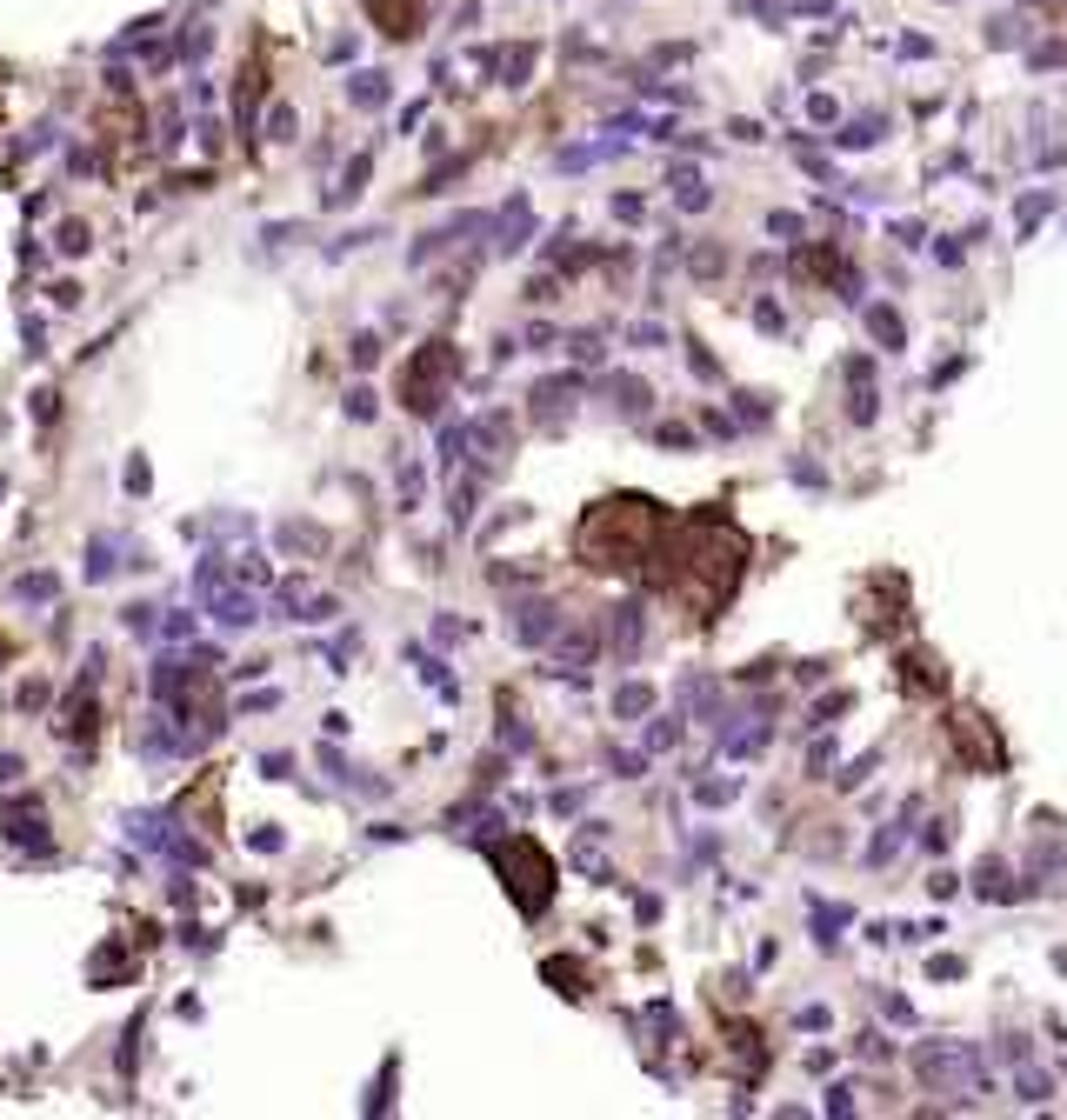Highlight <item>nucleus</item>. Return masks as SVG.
<instances>
[{
  "mask_svg": "<svg viewBox=\"0 0 1067 1120\" xmlns=\"http://www.w3.org/2000/svg\"><path fill=\"white\" fill-rule=\"evenodd\" d=\"M528 227H534V207H528V200H521V194H514L508 207H501V220H494V234H501V241H494V247H501V254H514V247H528Z\"/></svg>",
  "mask_w": 1067,
  "mask_h": 1120,
  "instance_id": "15",
  "label": "nucleus"
},
{
  "mask_svg": "<svg viewBox=\"0 0 1067 1120\" xmlns=\"http://www.w3.org/2000/svg\"><path fill=\"white\" fill-rule=\"evenodd\" d=\"M567 353H574V360H587V367H594V360H600V334H574V340H567Z\"/></svg>",
  "mask_w": 1067,
  "mask_h": 1120,
  "instance_id": "33",
  "label": "nucleus"
},
{
  "mask_svg": "<svg viewBox=\"0 0 1067 1120\" xmlns=\"http://www.w3.org/2000/svg\"><path fill=\"white\" fill-rule=\"evenodd\" d=\"M267 127H274V140H294V108H274V120H267Z\"/></svg>",
  "mask_w": 1067,
  "mask_h": 1120,
  "instance_id": "43",
  "label": "nucleus"
},
{
  "mask_svg": "<svg viewBox=\"0 0 1067 1120\" xmlns=\"http://www.w3.org/2000/svg\"><path fill=\"white\" fill-rule=\"evenodd\" d=\"M747 560H754V541L734 528L721 507H701L688 521H674L661 567L647 573V580H654V587H674L701 620H721L734 587L747 580Z\"/></svg>",
  "mask_w": 1067,
  "mask_h": 1120,
  "instance_id": "1",
  "label": "nucleus"
},
{
  "mask_svg": "<svg viewBox=\"0 0 1067 1120\" xmlns=\"http://www.w3.org/2000/svg\"><path fill=\"white\" fill-rule=\"evenodd\" d=\"M674 200H681V207H688V214H701V207H708V187H701V174H688V167H681V174H674Z\"/></svg>",
  "mask_w": 1067,
  "mask_h": 1120,
  "instance_id": "26",
  "label": "nucleus"
},
{
  "mask_svg": "<svg viewBox=\"0 0 1067 1120\" xmlns=\"http://www.w3.org/2000/svg\"><path fill=\"white\" fill-rule=\"evenodd\" d=\"M894 667H901V687H908V694H921V701H941V694H948V667H941L928 647H901V660H894Z\"/></svg>",
  "mask_w": 1067,
  "mask_h": 1120,
  "instance_id": "7",
  "label": "nucleus"
},
{
  "mask_svg": "<svg viewBox=\"0 0 1067 1120\" xmlns=\"http://www.w3.org/2000/svg\"><path fill=\"white\" fill-rule=\"evenodd\" d=\"M827 761H834V741H814V747H807V768H814V774H821Z\"/></svg>",
  "mask_w": 1067,
  "mask_h": 1120,
  "instance_id": "48",
  "label": "nucleus"
},
{
  "mask_svg": "<svg viewBox=\"0 0 1067 1120\" xmlns=\"http://www.w3.org/2000/svg\"><path fill=\"white\" fill-rule=\"evenodd\" d=\"M948 734H955V747L974 761L980 774H1000V761H1007V747H1000V734H994V721L987 714H974V707H960L955 721H948Z\"/></svg>",
  "mask_w": 1067,
  "mask_h": 1120,
  "instance_id": "6",
  "label": "nucleus"
},
{
  "mask_svg": "<svg viewBox=\"0 0 1067 1120\" xmlns=\"http://www.w3.org/2000/svg\"><path fill=\"white\" fill-rule=\"evenodd\" d=\"M654 440H661V447H688L694 434H688V427H654Z\"/></svg>",
  "mask_w": 1067,
  "mask_h": 1120,
  "instance_id": "50",
  "label": "nucleus"
},
{
  "mask_svg": "<svg viewBox=\"0 0 1067 1120\" xmlns=\"http://www.w3.org/2000/svg\"><path fill=\"white\" fill-rule=\"evenodd\" d=\"M814 907V947H841V927L854 921V907H834V901H807Z\"/></svg>",
  "mask_w": 1067,
  "mask_h": 1120,
  "instance_id": "18",
  "label": "nucleus"
},
{
  "mask_svg": "<svg viewBox=\"0 0 1067 1120\" xmlns=\"http://www.w3.org/2000/svg\"><path fill=\"white\" fill-rule=\"evenodd\" d=\"M607 394L621 400V414H647L654 387H647V380H634V373H614V380H607Z\"/></svg>",
  "mask_w": 1067,
  "mask_h": 1120,
  "instance_id": "21",
  "label": "nucleus"
},
{
  "mask_svg": "<svg viewBox=\"0 0 1067 1120\" xmlns=\"http://www.w3.org/2000/svg\"><path fill=\"white\" fill-rule=\"evenodd\" d=\"M674 741H681V714H667V721H654V727H647V754H667Z\"/></svg>",
  "mask_w": 1067,
  "mask_h": 1120,
  "instance_id": "30",
  "label": "nucleus"
},
{
  "mask_svg": "<svg viewBox=\"0 0 1067 1120\" xmlns=\"http://www.w3.org/2000/svg\"><path fill=\"white\" fill-rule=\"evenodd\" d=\"M674 521L661 514V501L647 494H607L600 507H587L574 528V548L594 573H654L667 554Z\"/></svg>",
  "mask_w": 1067,
  "mask_h": 1120,
  "instance_id": "2",
  "label": "nucleus"
},
{
  "mask_svg": "<svg viewBox=\"0 0 1067 1120\" xmlns=\"http://www.w3.org/2000/svg\"><path fill=\"white\" fill-rule=\"evenodd\" d=\"M861 1054H867V1060H888L894 1047H888V1040H881V1033H861Z\"/></svg>",
  "mask_w": 1067,
  "mask_h": 1120,
  "instance_id": "46",
  "label": "nucleus"
},
{
  "mask_svg": "<svg viewBox=\"0 0 1067 1120\" xmlns=\"http://www.w3.org/2000/svg\"><path fill=\"white\" fill-rule=\"evenodd\" d=\"M787 474H794V481H807V487H821V481H827V474H821V461H800V454L787 461Z\"/></svg>",
  "mask_w": 1067,
  "mask_h": 1120,
  "instance_id": "37",
  "label": "nucleus"
},
{
  "mask_svg": "<svg viewBox=\"0 0 1067 1120\" xmlns=\"http://www.w3.org/2000/svg\"><path fill=\"white\" fill-rule=\"evenodd\" d=\"M647 707H654V687L647 681H627L621 694H614V714H621V721H641Z\"/></svg>",
  "mask_w": 1067,
  "mask_h": 1120,
  "instance_id": "23",
  "label": "nucleus"
},
{
  "mask_svg": "<svg viewBox=\"0 0 1067 1120\" xmlns=\"http://www.w3.org/2000/svg\"><path fill=\"white\" fill-rule=\"evenodd\" d=\"M847 707H854V694H847V687H834V694H821V701L807 707V727H814V734H827V727L841 721Z\"/></svg>",
  "mask_w": 1067,
  "mask_h": 1120,
  "instance_id": "22",
  "label": "nucleus"
},
{
  "mask_svg": "<svg viewBox=\"0 0 1067 1120\" xmlns=\"http://www.w3.org/2000/svg\"><path fill=\"white\" fill-rule=\"evenodd\" d=\"M554 634H560L554 600H521V607H514V640H521V647H547Z\"/></svg>",
  "mask_w": 1067,
  "mask_h": 1120,
  "instance_id": "8",
  "label": "nucleus"
},
{
  "mask_svg": "<svg viewBox=\"0 0 1067 1120\" xmlns=\"http://www.w3.org/2000/svg\"><path fill=\"white\" fill-rule=\"evenodd\" d=\"M1041 214H1047V194H1027V200H1021V227H1034Z\"/></svg>",
  "mask_w": 1067,
  "mask_h": 1120,
  "instance_id": "45",
  "label": "nucleus"
},
{
  "mask_svg": "<svg viewBox=\"0 0 1067 1120\" xmlns=\"http://www.w3.org/2000/svg\"><path fill=\"white\" fill-rule=\"evenodd\" d=\"M874 761H881V754H861V761H847V774H841V787H861V781H867V768H874Z\"/></svg>",
  "mask_w": 1067,
  "mask_h": 1120,
  "instance_id": "39",
  "label": "nucleus"
},
{
  "mask_svg": "<svg viewBox=\"0 0 1067 1120\" xmlns=\"http://www.w3.org/2000/svg\"><path fill=\"white\" fill-rule=\"evenodd\" d=\"M1014 1094H1021L1027 1107H1047V1100H1054V1080H1047L1034 1060H1021V1067H1014Z\"/></svg>",
  "mask_w": 1067,
  "mask_h": 1120,
  "instance_id": "20",
  "label": "nucleus"
},
{
  "mask_svg": "<svg viewBox=\"0 0 1067 1120\" xmlns=\"http://www.w3.org/2000/svg\"><path fill=\"white\" fill-rule=\"evenodd\" d=\"M861 321H867V334H874V340H881L888 353L908 347V321H901V308H894V301H867Z\"/></svg>",
  "mask_w": 1067,
  "mask_h": 1120,
  "instance_id": "13",
  "label": "nucleus"
},
{
  "mask_svg": "<svg viewBox=\"0 0 1067 1120\" xmlns=\"http://www.w3.org/2000/svg\"><path fill=\"white\" fill-rule=\"evenodd\" d=\"M374 360H380V340H374V334H360V340H354V367H374Z\"/></svg>",
  "mask_w": 1067,
  "mask_h": 1120,
  "instance_id": "41",
  "label": "nucleus"
},
{
  "mask_svg": "<svg viewBox=\"0 0 1067 1120\" xmlns=\"http://www.w3.org/2000/svg\"><path fill=\"white\" fill-rule=\"evenodd\" d=\"M908 1067L934 1094H987L994 1087L987 1067H980V1047H967V1040H921L908 1054Z\"/></svg>",
  "mask_w": 1067,
  "mask_h": 1120,
  "instance_id": "4",
  "label": "nucleus"
},
{
  "mask_svg": "<svg viewBox=\"0 0 1067 1120\" xmlns=\"http://www.w3.org/2000/svg\"><path fill=\"white\" fill-rule=\"evenodd\" d=\"M874 414H881V400H874V360H847V420L854 427H874Z\"/></svg>",
  "mask_w": 1067,
  "mask_h": 1120,
  "instance_id": "10",
  "label": "nucleus"
},
{
  "mask_svg": "<svg viewBox=\"0 0 1067 1120\" xmlns=\"http://www.w3.org/2000/svg\"><path fill=\"white\" fill-rule=\"evenodd\" d=\"M734 420H741V427H767L774 407H767V394H741V400H734Z\"/></svg>",
  "mask_w": 1067,
  "mask_h": 1120,
  "instance_id": "28",
  "label": "nucleus"
},
{
  "mask_svg": "<svg viewBox=\"0 0 1067 1120\" xmlns=\"http://www.w3.org/2000/svg\"><path fill=\"white\" fill-rule=\"evenodd\" d=\"M974 894L980 901H1007V894H1021V887H1007V867H1000V854H987L974 867Z\"/></svg>",
  "mask_w": 1067,
  "mask_h": 1120,
  "instance_id": "19",
  "label": "nucleus"
},
{
  "mask_svg": "<svg viewBox=\"0 0 1067 1120\" xmlns=\"http://www.w3.org/2000/svg\"><path fill=\"white\" fill-rule=\"evenodd\" d=\"M200 600L214 607V620H221V627H254V620H261V607H254V593H221V587H207V593H200Z\"/></svg>",
  "mask_w": 1067,
  "mask_h": 1120,
  "instance_id": "14",
  "label": "nucleus"
},
{
  "mask_svg": "<svg viewBox=\"0 0 1067 1120\" xmlns=\"http://www.w3.org/2000/svg\"><path fill=\"white\" fill-rule=\"evenodd\" d=\"M88 247V227H61V254H81Z\"/></svg>",
  "mask_w": 1067,
  "mask_h": 1120,
  "instance_id": "47",
  "label": "nucleus"
},
{
  "mask_svg": "<svg viewBox=\"0 0 1067 1120\" xmlns=\"http://www.w3.org/2000/svg\"><path fill=\"white\" fill-rule=\"evenodd\" d=\"M928 974H934V981H960V954H934Z\"/></svg>",
  "mask_w": 1067,
  "mask_h": 1120,
  "instance_id": "36",
  "label": "nucleus"
},
{
  "mask_svg": "<svg viewBox=\"0 0 1067 1120\" xmlns=\"http://www.w3.org/2000/svg\"><path fill=\"white\" fill-rule=\"evenodd\" d=\"M834 140H841V147H874V140H881V113H861V120H847Z\"/></svg>",
  "mask_w": 1067,
  "mask_h": 1120,
  "instance_id": "24",
  "label": "nucleus"
},
{
  "mask_svg": "<svg viewBox=\"0 0 1067 1120\" xmlns=\"http://www.w3.org/2000/svg\"><path fill=\"white\" fill-rule=\"evenodd\" d=\"M780 321H787V314H780V308H774V301H754V328H767V334H780Z\"/></svg>",
  "mask_w": 1067,
  "mask_h": 1120,
  "instance_id": "38",
  "label": "nucleus"
},
{
  "mask_svg": "<svg viewBox=\"0 0 1067 1120\" xmlns=\"http://www.w3.org/2000/svg\"><path fill=\"white\" fill-rule=\"evenodd\" d=\"M767 234H780V241H794V234H800V214H767Z\"/></svg>",
  "mask_w": 1067,
  "mask_h": 1120,
  "instance_id": "40",
  "label": "nucleus"
},
{
  "mask_svg": "<svg viewBox=\"0 0 1067 1120\" xmlns=\"http://www.w3.org/2000/svg\"><path fill=\"white\" fill-rule=\"evenodd\" d=\"M847 1107H854V1080H834L827 1087V1114H847Z\"/></svg>",
  "mask_w": 1067,
  "mask_h": 1120,
  "instance_id": "35",
  "label": "nucleus"
},
{
  "mask_svg": "<svg viewBox=\"0 0 1067 1120\" xmlns=\"http://www.w3.org/2000/svg\"><path fill=\"white\" fill-rule=\"evenodd\" d=\"M347 414L367 420V414H374V394H367V387H354V394H347Z\"/></svg>",
  "mask_w": 1067,
  "mask_h": 1120,
  "instance_id": "44",
  "label": "nucleus"
},
{
  "mask_svg": "<svg viewBox=\"0 0 1067 1120\" xmlns=\"http://www.w3.org/2000/svg\"><path fill=\"white\" fill-rule=\"evenodd\" d=\"M547 981H554L567 1001H580V994H587V988H580V967L567 961V954H554V961H547Z\"/></svg>",
  "mask_w": 1067,
  "mask_h": 1120,
  "instance_id": "27",
  "label": "nucleus"
},
{
  "mask_svg": "<svg viewBox=\"0 0 1067 1120\" xmlns=\"http://www.w3.org/2000/svg\"><path fill=\"white\" fill-rule=\"evenodd\" d=\"M734 793H741V781H694V800H701V807H728Z\"/></svg>",
  "mask_w": 1067,
  "mask_h": 1120,
  "instance_id": "29",
  "label": "nucleus"
},
{
  "mask_svg": "<svg viewBox=\"0 0 1067 1120\" xmlns=\"http://www.w3.org/2000/svg\"><path fill=\"white\" fill-rule=\"evenodd\" d=\"M794 681H800V687H814V681H827V660H800V667H794Z\"/></svg>",
  "mask_w": 1067,
  "mask_h": 1120,
  "instance_id": "42",
  "label": "nucleus"
},
{
  "mask_svg": "<svg viewBox=\"0 0 1067 1120\" xmlns=\"http://www.w3.org/2000/svg\"><path fill=\"white\" fill-rule=\"evenodd\" d=\"M354 101L360 108H380V101H387V74H354Z\"/></svg>",
  "mask_w": 1067,
  "mask_h": 1120,
  "instance_id": "31",
  "label": "nucleus"
},
{
  "mask_svg": "<svg viewBox=\"0 0 1067 1120\" xmlns=\"http://www.w3.org/2000/svg\"><path fill=\"white\" fill-rule=\"evenodd\" d=\"M494 874H501L508 901L521 907L528 921H540V914L554 907V854H547L534 834H508V840H501V847H494Z\"/></svg>",
  "mask_w": 1067,
  "mask_h": 1120,
  "instance_id": "3",
  "label": "nucleus"
},
{
  "mask_svg": "<svg viewBox=\"0 0 1067 1120\" xmlns=\"http://www.w3.org/2000/svg\"><path fill=\"white\" fill-rule=\"evenodd\" d=\"M901 840H908V820H894V827H881V834H874V847H867V860H874V867H888V860L901 854Z\"/></svg>",
  "mask_w": 1067,
  "mask_h": 1120,
  "instance_id": "25",
  "label": "nucleus"
},
{
  "mask_svg": "<svg viewBox=\"0 0 1067 1120\" xmlns=\"http://www.w3.org/2000/svg\"><path fill=\"white\" fill-rule=\"evenodd\" d=\"M681 721L721 727V687H714L708 674H681Z\"/></svg>",
  "mask_w": 1067,
  "mask_h": 1120,
  "instance_id": "12",
  "label": "nucleus"
},
{
  "mask_svg": "<svg viewBox=\"0 0 1067 1120\" xmlns=\"http://www.w3.org/2000/svg\"><path fill=\"white\" fill-rule=\"evenodd\" d=\"M454 373H461V353H454V340H427L414 360H407V373H400V400H407V414H441L447 387H454Z\"/></svg>",
  "mask_w": 1067,
  "mask_h": 1120,
  "instance_id": "5",
  "label": "nucleus"
},
{
  "mask_svg": "<svg viewBox=\"0 0 1067 1120\" xmlns=\"http://www.w3.org/2000/svg\"><path fill=\"white\" fill-rule=\"evenodd\" d=\"M367 14H374L380 34H394V41H407V34H421V14L427 0H367Z\"/></svg>",
  "mask_w": 1067,
  "mask_h": 1120,
  "instance_id": "11",
  "label": "nucleus"
},
{
  "mask_svg": "<svg viewBox=\"0 0 1067 1120\" xmlns=\"http://www.w3.org/2000/svg\"><path fill=\"white\" fill-rule=\"evenodd\" d=\"M921 847H928V854H941V847H948V820H934L928 834H921Z\"/></svg>",
  "mask_w": 1067,
  "mask_h": 1120,
  "instance_id": "49",
  "label": "nucleus"
},
{
  "mask_svg": "<svg viewBox=\"0 0 1067 1120\" xmlns=\"http://www.w3.org/2000/svg\"><path fill=\"white\" fill-rule=\"evenodd\" d=\"M7 834H14V840H34V847H41V840H47V813H41V800H14V807H7Z\"/></svg>",
  "mask_w": 1067,
  "mask_h": 1120,
  "instance_id": "17",
  "label": "nucleus"
},
{
  "mask_svg": "<svg viewBox=\"0 0 1067 1120\" xmlns=\"http://www.w3.org/2000/svg\"><path fill=\"white\" fill-rule=\"evenodd\" d=\"M688 367L701 373V380H721V360H714L708 347H688Z\"/></svg>",
  "mask_w": 1067,
  "mask_h": 1120,
  "instance_id": "34",
  "label": "nucleus"
},
{
  "mask_svg": "<svg viewBox=\"0 0 1067 1120\" xmlns=\"http://www.w3.org/2000/svg\"><path fill=\"white\" fill-rule=\"evenodd\" d=\"M794 1020H800V1027H807V1033H821V1027H827V1008H800Z\"/></svg>",
  "mask_w": 1067,
  "mask_h": 1120,
  "instance_id": "51",
  "label": "nucleus"
},
{
  "mask_svg": "<svg viewBox=\"0 0 1067 1120\" xmlns=\"http://www.w3.org/2000/svg\"><path fill=\"white\" fill-rule=\"evenodd\" d=\"M688 267L701 274V281H714V274L728 267V254H721V247H701V254H688Z\"/></svg>",
  "mask_w": 1067,
  "mask_h": 1120,
  "instance_id": "32",
  "label": "nucleus"
},
{
  "mask_svg": "<svg viewBox=\"0 0 1067 1120\" xmlns=\"http://www.w3.org/2000/svg\"><path fill=\"white\" fill-rule=\"evenodd\" d=\"M580 387H587L580 373H567V380H540V387H534V414H540V420H560V414H567V400H574Z\"/></svg>",
  "mask_w": 1067,
  "mask_h": 1120,
  "instance_id": "16",
  "label": "nucleus"
},
{
  "mask_svg": "<svg viewBox=\"0 0 1067 1120\" xmlns=\"http://www.w3.org/2000/svg\"><path fill=\"white\" fill-rule=\"evenodd\" d=\"M607 640H614V660H641V640H647L641 600H621V607L607 614Z\"/></svg>",
  "mask_w": 1067,
  "mask_h": 1120,
  "instance_id": "9",
  "label": "nucleus"
}]
</instances>
